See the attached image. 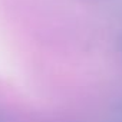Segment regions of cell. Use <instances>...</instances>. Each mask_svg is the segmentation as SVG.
I'll return each mask as SVG.
<instances>
[{"instance_id": "6da1fadb", "label": "cell", "mask_w": 122, "mask_h": 122, "mask_svg": "<svg viewBox=\"0 0 122 122\" xmlns=\"http://www.w3.org/2000/svg\"><path fill=\"white\" fill-rule=\"evenodd\" d=\"M119 52H121V56H122V35L119 37Z\"/></svg>"}]
</instances>
